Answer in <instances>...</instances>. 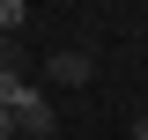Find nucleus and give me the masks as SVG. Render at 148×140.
Instances as JSON below:
<instances>
[{
  "label": "nucleus",
  "instance_id": "nucleus-1",
  "mask_svg": "<svg viewBox=\"0 0 148 140\" xmlns=\"http://www.w3.org/2000/svg\"><path fill=\"white\" fill-rule=\"evenodd\" d=\"M45 74H52V81H67V88H82V81H89V52H59Z\"/></svg>",
  "mask_w": 148,
  "mask_h": 140
},
{
  "label": "nucleus",
  "instance_id": "nucleus-2",
  "mask_svg": "<svg viewBox=\"0 0 148 140\" xmlns=\"http://www.w3.org/2000/svg\"><path fill=\"white\" fill-rule=\"evenodd\" d=\"M22 30V0H8V7H0V37H15Z\"/></svg>",
  "mask_w": 148,
  "mask_h": 140
},
{
  "label": "nucleus",
  "instance_id": "nucleus-3",
  "mask_svg": "<svg viewBox=\"0 0 148 140\" xmlns=\"http://www.w3.org/2000/svg\"><path fill=\"white\" fill-rule=\"evenodd\" d=\"M0 140H15V111H8V103H0Z\"/></svg>",
  "mask_w": 148,
  "mask_h": 140
},
{
  "label": "nucleus",
  "instance_id": "nucleus-4",
  "mask_svg": "<svg viewBox=\"0 0 148 140\" xmlns=\"http://www.w3.org/2000/svg\"><path fill=\"white\" fill-rule=\"evenodd\" d=\"M133 140H148V118H141V125H133Z\"/></svg>",
  "mask_w": 148,
  "mask_h": 140
}]
</instances>
